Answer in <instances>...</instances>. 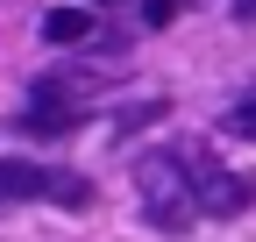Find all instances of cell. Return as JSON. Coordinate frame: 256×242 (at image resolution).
Instances as JSON below:
<instances>
[{
    "label": "cell",
    "instance_id": "6da1fadb",
    "mask_svg": "<svg viewBox=\"0 0 256 242\" xmlns=\"http://www.w3.org/2000/svg\"><path fill=\"white\" fill-rule=\"evenodd\" d=\"M220 178V164H214V150L206 142H178V150H150V157L136 164V186H142V200L150 206H178V200H192V186H214Z\"/></svg>",
    "mask_w": 256,
    "mask_h": 242
},
{
    "label": "cell",
    "instance_id": "7a4b0ae2",
    "mask_svg": "<svg viewBox=\"0 0 256 242\" xmlns=\"http://www.w3.org/2000/svg\"><path fill=\"white\" fill-rule=\"evenodd\" d=\"M22 128L28 136H72L78 128V86L72 78H36L22 100Z\"/></svg>",
    "mask_w": 256,
    "mask_h": 242
},
{
    "label": "cell",
    "instance_id": "3957f363",
    "mask_svg": "<svg viewBox=\"0 0 256 242\" xmlns=\"http://www.w3.org/2000/svg\"><path fill=\"white\" fill-rule=\"evenodd\" d=\"M249 206H256V171H220L200 192V214L206 221H235V214H249Z\"/></svg>",
    "mask_w": 256,
    "mask_h": 242
},
{
    "label": "cell",
    "instance_id": "277c9868",
    "mask_svg": "<svg viewBox=\"0 0 256 242\" xmlns=\"http://www.w3.org/2000/svg\"><path fill=\"white\" fill-rule=\"evenodd\" d=\"M43 36H50L57 50H92L107 28H100V14H92V8H50V14H43Z\"/></svg>",
    "mask_w": 256,
    "mask_h": 242
},
{
    "label": "cell",
    "instance_id": "5b68a950",
    "mask_svg": "<svg viewBox=\"0 0 256 242\" xmlns=\"http://www.w3.org/2000/svg\"><path fill=\"white\" fill-rule=\"evenodd\" d=\"M0 200H50V171L28 157H8L0 164Z\"/></svg>",
    "mask_w": 256,
    "mask_h": 242
},
{
    "label": "cell",
    "instance_id": "8992f818",
    "mask_svg": "<svg viewBox=\"0 0 256 242\" xmlns=\"http://www.w3.org/2000/svg\"><path fill=\"white\" fill-rule=\"evenodd\" d=\"M50 206L86 214V206H92V178H86V171H50Z\"/></svg>",
    "mask_w": 256,
    "mask_h": 242
},
{
    "label": "cell",
    "instance_id": "52a82bcc",
    "mask_svg": "<svg viewBox=\"0 0 256 242\" xmlns=\"http://www.w3.org/2000/svg\"><path fill=\"white\" fill-rule=\"evenodd\" d=\"M164 114H171L164 100H136V107H121V114H114V128H107V136H114V142H136V136H142V128H156Z\"/></svg>",
    "mask_w": 256,
    "mask_h": 242
},
{
    "label": "cell",
    "instance_id": "ba28073f",
    "mask_svg": "<svg viewBox=\"0 0 256 242\" xmlns=\"http://www.w3.org/2000/svg\"><path fill=\"white\" fill-rule=\"evenodd\" d=\"M178 8H185V0H142V22H150V28H171Z\"/></svg>",
    "mask_w": 256,
    "mask_h": 242
},
{
    "label": "cell",
    "instance_id": "9c48e42d",
    "mask_svg": "<svg viewBox=\"0 0 256 242\" xmlns=\"http://www.w3.org/2000/svg\"><path fill=\"white\" fill-rule=\"evenodd\" d=\"M228 128H235V136H256V100H235V107H228Z\"/></svg>",
    "mask_w": 256,
    "mask_h": 242
},
{
    "label": "cell",
    "instance_id": "30bf717a",
    "mask_svg": "<svg viewBox=\"0 0 256 242\" xmlns=\"http://www.w3.org/2000/svg\"><path fill=\"white\" fill-rule=\"evenodd\" d=\"M235 22H256V0H235Z\"/></svg>",
    "mask_w": 256,
    "mask_h": 242
},
{
    "label": "cell",
    "instance_id": "8fae6325",
    "mask_svg": "<svg viewBox=\"0 0 256 242\" xmlns=\"http://www.w3.org/2000/svg\"><path fill=\"white\" fill-rule=\"evenodd\" d=\"M92 8H114V0H92Z\"/></svg>",
    "mask_w": 256,
    "mask_h": 242
},
{
    "label": "cell",
    "instance_id": "7c38bea8",
    "mask_svg": "<svg viewBox=\"0 0 256 242\" xmlns=\"http://www.w3.org/2000/svg\"><path fill=\"white\" fill-rule=\"evenodd\" d=\"M192 8H200V0H192Z\"/></svg>",
    "mask_w": 256,
    "mask_h": 242
}]
</instances>
